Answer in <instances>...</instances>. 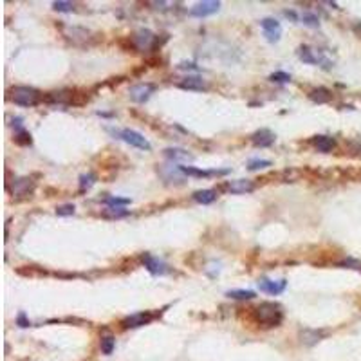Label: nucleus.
<instances>
[{
  "label": "nucleus",
  "mask_w": 361,
  "mask_h": 361,
  "mask_svg": "<svg viewBox=\"0 0 361 361\" xmlns=\"http://www.w3.org/2000/svg\"><path fill=\"white\" fill-rule=\"evenodd\" d=\"M179 170L186 175H195V177H210V175H224L228 173V170H199V168L194 166H179Z\"/></svg>",
  "instance_id": "f3484780"
},
{
  "label": "nucleus",
  "mask_w": 361,
  "mask_h": 361,
  "mask_svg": "<svg viewBox=\"0 0 361 361\" xmlns=\"http://www.w3.org/2000/svg\"><path fill=\"white\" fill-rule=\"evenodd\" d=\"M300 20H302V24H306V26H309V27H318V24H320V18L314 13H311V11H304Z\"/></svg>",
  "instance_id": "393cba45"
},
{
  "label": "nucleus",
  "mask_w": 361,
  "mask_h": 361,
  "mask_svg": "<svg viewBox=\"0 0 361 361\" xmlns=\"http://www.w3.org/2000/svg\"><path fill=\"white\" fill-rule=\"evenodd\" d=\"M52 8L56 11H60V13H71L74 9V4L73 2H65V0H56V2H52Z\"/></svg>",
  "instance_id": "c85d7f7f"
},
{
  "label": "nucleus",
  "mask_w": 361,
  "mask_h": 361,
  "mask_svg": "<svg viewBox=\"0 0 361 361\" xmlns=\"http://www.w3.org/2000/svg\"><path fill=\"white\" fill-rule=\"evenodd\" d=\"M226 296L231 298V300H253L257 294L253 291H248V289H233V291L226 292Z\"/></svg>",
  "instance_id": "4be33fe9"
},
{
  "label": "nucleus",
  "mask_w": 361,
  "mask_h": 361,
  "mask_svg": "<svg viewBox=\"0 0 361 361\" xmlns=\"http://www.w3.org/2000/svg\"><path fill=\"white\" fill-rule=\"evenodd\" d=\"M226 190L231 192V194H250V192L255 190V185H253V180L250 179H236V180H229Z\"/></svg>",
  "instance_id": "4468645a"
},
{
  "label": "nucleus",
  "mask_w": 361,
  "mask_h": 361,
  "mask_svg": "<svg viewBox=\"0 0 361 361\" xmlns=\"http://www.w3.org/2000/svg\"><path fill=\"white\" fill-rule=\"evenodd\" d=\"M15 143L20 146H27L31 145V134L27 130H20V132L15 134Z\"/></svg>",
  "instance_id": "c756f323"
},
{
  "label": "nucleus",
  "mask_w": 361,
  "mask_h": 361,
  "mask_svg": "<svg viewBox=\"0 0 361 361\" xmlns=\"http://www.w3.org/2000/svg\"><path fill=\"white\" fill-rule=\"evenodd\" d=\"M56 215L60 217L74 215V204H62V206H58L56 208Z\"/></svg>",
  "instance_id": "473e14b6"
},
{
  "label": "nucleus",
  "mask_w": 361,
  "mask_h": 361,
  "mask_svg": "<svg viewBox=\"0 0 361 361\" xmlns=\"http://www.w3.org/2000/svg\"><path fill=\"white\" fill-rule=\"evenodd\" d=\"M130 211L125 210V208H116V206H108L103 210V213L101 215L107 217V219H121V217H127Z\"/></svg>",
  "instance_id": "5701e85b"
},
{
  "label": "nucleus",
  "mask_w": 361,
  "mask_h": 361,
  "mask_svg": "<svg viewBox=\"0 0 361 361\" xmlns=\"http://www.w3.org/2000/svg\"><path fill=\"white\" fill-rule=\"evenodd\" d=\"M284 15L287 18H292V20H296V13H294V11H284Z\"/></svg>",
  "instance_id": "c9c22d12"
},
{
  "label": "nucleus",
  "mask_w": 361,
  "mask_h": 361,
  "mask_svg": "<svg viewBox=\"0 0 361 361\" xmlns=\"http://www.w3.org/2000/svg\"><path fill=\"white\" fill-rule=\"evenodd\" d=\"M253 318L258 325L262 327H278L284 320V311L278 304L264 302L257 309H253Z\"/></svg>",
  "instance_id": "f257e3e1"
},
{
  "label": "nucleus",
  "mask_w": 361,
  "mask_h": 361,
  "mask_svg": "<svg viewBox=\"0 0 361 361\" xmlns=\"http://www.w3.org/2000/svg\"><path fill=\"white\" fill-rule=\"evenodd\" d=\"M35 188V183L29 179V177H22V179H15L13 180V186H8V190L11 192L13 195L20 197V195H27L29 192H33Z\"/></svg>",
  "instance_id": "f8f14e48"
},
{
  "label": "nucleus",
  "mask_w": 361,
  "mask_h": 361,
  "mask_svg": "<svg viewBox=\"0 0 361 361\" xmlns=\"http://www.w3.org/2000/svg\"><path fill=\"white\" fill-rule=\"evenodd\" d=\"M17 323H18L20 327H29V322H27V318H26V313H20V314H18Z\"/></svg>",
  "instance_id": "f704fd0d"
},
{
  "label": "nucleus",
  "mask_w": 361,
  "mask_h": 361,
  "mask_svg": "<svg viewBox=\"0 0 361 361\" xmlns=\"http://www.w3.org/2000/svg\"><path fill=\"white\" fill-rule=\"evenodd\" d=\"M271 161L267 159H251L250 163H248V170H251V172H257V170H262V168H269L271 166Z\"/></svg>",
  "instance_id": "cd10ccee"
},
{
  "label": "nucleus",
  "mask_w": 361,
  "mask_h": 361,
  "mask_svg": "<svg viewBox=\"0 0 361 361\" xmlns=\"http://www.w3.org/2000/svg\"><path fill=\"white\" fill-rule=\"evenodd\" d=\"M65 36L69 40H73V42L80 43V42H85L90 36V33L87 29H83V27H67V29H65Z\"/></svg>",
  "instance_id": "a211bd4d"
},
{
  "label": "nucleus",
  "mask_w": 361,
  "mask_h": 361,
  "mask_svg": "<svg viewBox=\"0 0 361 361\" xmlns=\"http://www.w3.org/2000/svg\"><path fill=\"white\" fill-rule=\"evenodd\" d=\"M108 132L114 134L117 139H121V141L129 143V145L136 146V148H139V150H152V145L150 141L143 136V134H139L138 130H132V129H123V130H114V129H108Z\"/></svg>",
  "instance_id": "f03ea898"
},
{
  "label": "nucleus",
  "mask_w": 361,
  "mask_h": 361,
  "mask_svg": "<svg viewBox=\"0 0 361 361\" xmlns=\"http://www.w3.org/2000/svg\"><path fill=\"white\" fill-rule=\"evenodd\" d=\"M285 287H287V282H285L284 278L282 280H269V278L258 280V289H260L262 292L271 294V296H278V294H282V292L285 291Z\"/></svg>",
  "instance_id": "0eeeda50"
},
{
  "label": "nucleus",
  "mask_w": 361,
  "mask_h": 361,
  "mask_svg": "<svg viewBox=\"0 0 361 361\" xmlns=\"http://www.w3.org/2000/svg\"><path fill=\"white\" fill-rule=\"evenodd\" d=\"M298 58H300L304 64H309V65H322L323 69H331L332 67V62L327 58L323 52L316 51V49L309 47V45H302L298 49Z\"/></svg>",
  "instance_id": "20e7f679"
},
{
  "label": "nucleus",
  "mask_w": 361,
  "mask_h": 361,
  "mask_svg": "<svg viewBox=\"0 0 361 361\" xmlns=\"http://www.w3.org/2000/svg\"><path fill=\"white\" fill-rule=\"evenodd\" d=\"M217 199V192L215 190H199L194 194V201L199 204H211V202Z\"/></svg>",
  "instance_id": "6ab92c4d"
},
{
  "label": "nucleus",
  "mask_w": 361,
  "mask_h": 361,
  "mask_svg": "<svg viewBox=\"0 0 361 361\" xmlns=\"http://www.w3.org/2000/svg\"><path fill=\"white\" fill-rule=\"evenodd\" d=\"M11 98H13L15 103L20 105V107H35V105H38L40 99H42V94H40L36 89H33V87L20 85L11 90Z\"/></svg>",
  "instance_id": "7ed1b4c3"
},
{
  "label": "nucleus",
  "mask_w": 361,
  "mask_h": 361,
  "mask_svg": "<svg viewBox=\"0 0 361 361\" xmlns=\"http://www.w3.org/2000/svg\"><path fill=\"white\" fill-rule=\"evenodd\" d=\"M114 347H116V340H114V336L107 334L101 338V352L105 354V356H110L112 352H114Z\"/></svg>",
  "instance_id": "b1692460"
},
{
  "label": "nucleus",
  "mask_w": 361,
  "mask_h": 361,
  "mask_svg": "<svg viewBox=\"0 0 361 361\" xmlns=\"http://www.w3.org/2000/svg\"><path fill=\"white\" fill-rule=\"evenodd\" d=\"M154 90L155 87L152 85V83H139V85L130 87L129 94H130V99L136 101V103H145V101H148L150 96L154 94Z\"/></svg>",
  "instance_id": "423d86ee"
},
{
  "label": "nucleus",
  "mask_w": 361,
  "mask_h": 361,
  "mask_svg": "<svg viewBox=\"0 0 361 361\" xmlns=\"http://www.w3.org/2000/svg\"><path fill=\"white\" fill-rule=\"evenodd\" d=\"M152 320H154V316H152L150 313H138V314H132V316H127V318L121 322V325H123V329H138V327L150 323Z\"/></svg>",
  "instance_id": "9b49d317"
},
{
  "label": "nucleus",
  "mask_w": 361,
  "mask_h": 361,
  "mask_svg": "<svg viewBox=\"0 0 361 361\" xmlns=\"http://www.w3.org/2000/svg\"><path fill=\"white\" fill-rule=\"evenodd\" d=\"M132 42H134V45L139 49V51H146V49H150L152 45H154L155 35L148 29H139L138 33H134Z\"/></svg>",
  "instance_id": "1a4fd4ad"
},
{
  "label": "nucleus",
  "mask_w": 361,
  "mask_h": 361,
  "mask_svg": "<svg viewBox=\"0 0 361 361\" xmlns=\"http://www.w3.org/2000/svg\"><path fill=\"white\" fill-rule=\"evenodd\" d=\"M340 266H347V267H350V269L361 271V262H357V260H352V258H348V260H343V262H340Z\"/></svg>",
  "instance_id": "72a5a7b5"
},
{
  "label": "nucleus",
  "mask_w": 361,
  "mask_h": 361,
  "mask_svg": "<svg viewBox=\"0 0 361 361\" xmlns=\"http://www.w3.org/2000/svg\"><path fill=\"white\" fill-rule=\"evenodd\" d=\"M275 139H276V136L271 132L269 129H260L251 136V143H253L255 146H260V148L271 146L273 143H275Z\"/></svg>",
  "instance_id": "ddd939ff"
},
{
  "label": "nucleus",
  "mask_w": 361,
  "mask_h": 361,
  "mask_svg": "<svg viewBox=\"0 0 361 361\" xmlns=\"http://www.w3.org/2000/svg\"><path fill=\"white\" fill-rule=\"evenodd\" d=\"M320 338H322V332L318 331H306L302 334V341L307 345H314L316 341H320Z\"/></svg>",
  "instance_id": "bb28decb"
},
{
  "label": "nucleus",
  "mask_w": 361,
  "mask_h": 361,
  "mask_svg": "<svg viewBox=\"0 0 361 361\" xmlns=\"http://www.w3.org/2000/svg\"><path fill=\"white\" fill-rule=\"evenodd\" d=\"M260 27L264 31V36H266L267 42L271 43H276L282 36V26H280V22L275 20V18H262L260 20Z\"/></svg>",
  "instance_id": "39448f33"
},
{
  "label": "nucleus",
  "mask_w": 361,
  "mask_h": 361,
  "mask_svg": "<svg viewBox=\"0 0 361 361\" xmlns=\"http://www.w3.org/2000/svg\"><path fill=\"white\" fill-rule=\"evenodd\" d=\"M309 98L313 99L314 103H327L331 99V90L325 89V87H318L309 92Z\"/></svg>",
  "instance_id": "aec40b11"
},
{
  "label": "nucleus",
  "mask_w": 361,
  "mask_h": 361,
  "mask_svg": "<svg viewBox=\"0 0 361 361\" xmlns=\"http://www.w3.org/2000/svg\"><path fill=\"white\" fill-rule=\"evenodd\" d=\"M271 82H276V83H289L291 82V74L284 73V71H276L269 76Z\"/></svg>",
  "instance_id": "2f4dec72"
},
{
  "label": "nucleus",
  "mask_w": 361,
  "mask_h": 361,
  "mask_svg": "<svg viewBox=\"0 0 361 361\" xmlns=\"http://www.w3.org/2000/svg\"><path fill=\"white\" fill-rule=\"evenodd\" d=\"M105 204H108V206L121 208V206H127V204H130V199H127V197H105Z\"/></svg>",
  "instance_id": "7c9ffc66"
},
{
  "label": "nucleus",
  "mask_w": 361,
  "mask_h": 361,
  "mask_svg": "<svg viewBox=\"0 0 361 361\" xmlns=\"http://www.w3.org/2000/svg\"><path fill=\"white\" fill-rule=\"evenodd\" d=\"M94 183H96L94 173H83V175H80V190H82V192L92 188Z\"/></svg>",
  "instance_id": "a878e982"
},
{
  "label": "nucleus",
  "mask_w": 361,
  "mask_h": 361,
  "mask_svg": "<svg viewBox=\"0 0 361 361\" xmlns=\"http://www.w3.org/2000/svg\"><path fill=\"white\" fill-rule=\"evenodd\" d=\"M220 8V2H215V0H204V2H199L195 4L194 8L190 9V15L192 17H197V18H204V17H210V15L217 13Z\"/></svg>",
  "instance_id": "6e6552de"
},
{
  "label": "nucleus",
  "mask_w": 361,
  "mask_h": 361,
  "mask_svg": "<svg viewBox=\"0 0 361 361\" xmlns=\"http://www.w3.org/2000/svg\"><path fill=\"white\" fill-rule=\"evenodd\" d=\"M164 155L172 161H192V155L186 150H180V148H166Z\"/></svg>",
  "instance_id": "412c9836"
},
{
  "label": "nucleus",
  "mask_w": 361,
  "mask_h": 361,
  "mask_svg": "<svg viewBox=\"0 0 361 361\" xmlns=\"http://www.w3.org/2000/svg\"><path fill=\"white\" fill-rule=\"evenodd\" d=\"M179 87L180 89H185V90H197V92L208 89L206 82H204L201 76H186L185 80L179 83Z\"/></svg>",
  "instance_id": "dca6fc26"
},
{
  "label": "nucleus",
  "mask_w": 361,
  "mask_h": 361,
  "mask_svg": "<svg viewBox=\"0 0 361 361\" xmlns=\"http://www.w3.org/2000/svg\"><path fill=\"white\" fill-rule=\"evenodd\" d=\"M143 264H145V267L148 271H150L152 275L155 276H163L168 273V266L163 262V260H159V258L152 257V255H143Z\"/></svg>",
  "instance_id": "9d476101"
},
{
  "label": "nucleus",
  "mask_w": 361,
  "mask_h": 361,
  "mask_svg": "<svg viewBox=\"0 0 361 361\" xmlns=\"http://www.w3.org/2000/svg\"><path fill=\"white\" fill-rule=\"evenodd\" d=\"M311 143H313V146L316 150L323 152V154L332 152V148L336 146L334 138H331V136H314V138L311 139Z\"/></svg>",
  "instance_id": "2eb2a0df"
}]
</instances>
